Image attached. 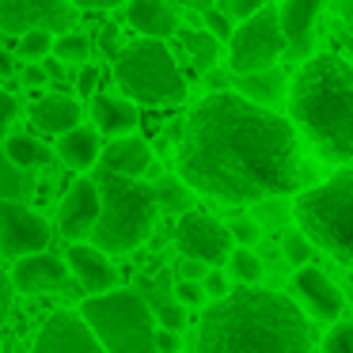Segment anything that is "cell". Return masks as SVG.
Wrapping results in <instances>:
<instances>
[{
  "label": "cell",
  "instance_id": "6da1fadb",
  "mask_svg": "<svg viewBox=\"0 0 353 353\" xmlns=\"http://www.w3.org/2000/svg\"><path fill=\"white\" fill-rule=\"evenodd\" d=\"M175 163L190 190L221 205L296 194L312 179L307 163L300 160L292 118L224 88L190 110Z\"/></svg>",
  "mask_w": 353,
  "mask_h": 353
},
{
  "label": "cell",
  "instance_id": "7a4b0ae2",
  "mask_svg": "<svg viewBox=\"0 0 353 353\" xmlns=\"http://www.w3.org/2000/svg\"><path fill=\"white\" fill-rule=\"evenodd\" d=\"M315 345V330L296 300L259 281H239L198 319V350L224 353V350H285L300 353Z\"/></svg>",
  "mask_w": 353,
  "mask_h": 353
},
{
  "label": "cell",
  "instance_id": "3957f363",
  "mask_svg": "<svg viewBox=\"0 0 353 353\" xmlns=\"http://www.w3.org/2000/svg\"><path fill=\"white\" fill-rule=\"evenodd\" d=\"M289 110L327 163H353V65L345 57H304L289 77Z\"/></svg>",
  "mask_w": 353,
  "mask_h": 353
},
{
  "label": "cell",
  "instance_id": "277c9868",
  "mask_svg": "<svg viewBox=\"0 0 353 353\" xmlns=\"http://www.w3.org/2000/svg\"><path fill=\"white\" fill-rule=\"evenodd\" d=\"M95 186H99V216L92 224V243L107 254L141 247L152 236L156 213H160L152 183H141V175H118L99 168Z\"/></svg>",
  "mask_w": 353,
  "mask_h": 353
},
{
  "label": "cell",
  "instance_id": "5b68a950",
  "mask_svg": "<svg viewBox=\"0 0 353 353\" xmlns=\"http://www.w3.org/2000/svg\"><path fill=\"white\" fill-rule=\"evenodd\" d=\"M296 194L300 198L292 213H296L300 232L312 239V247H323L353 266V171H342Z\"/></svg>",
  "mask_w": 353,
  "mask_h": 353
},
{
  "label": "cell",
  "instance_id": "8992f818",
  "mask_svg": "<svg viewBox=\"0 0 353 353\" xmlns=\"http://www.w3.org/2000/svg\"><path fill=\"white\" fill-rule=\"evenodd\" d=\"M80 315L95 330L107 353H148L156 334V315L148 300L133 289H103L80 304Z\"/></svg>",
  "mask_w": 353,
  "mask_h": 353
},
{
  "label": "cell",
  "instance_id": "52a82bcc",
  "mask_svg": "<svg viewBox=\"0 0 353 353\" xmlns=\"http://www.w3.org/2000/svg\"><path fill=\"white\" fill-rule=\"evenodd\" d=\"M114 80L122 95L133 103H152V107H175L186 99V80L179 72L171 50L163 39H141L133 46L118 50L114 57Z\"/></svg>",
  "mask_w": 353,
  "mask_h": 353
},
{
  "label": "cell",
  "instance_id": "ba28073f",
  "mask_svg": "<svg viewBox=\"0 0 353 353\" xmlns=\"http://www.w3.org/2000/svg\"><path fill=\"white\" fill-rule=\"evenodd\" d=\"M285 57V34H281V16L274 4H262L259 12L243 19V27H232L228 34V61L232 72H251L277 65Z\"/></svg>",
  "mask_w": 353,
  "mask_h": 353
},
{
  "label": "cell",
  "instance_id": "9c48e42d",
  "mask_svg": "<svg viewBox=\"0 0 353 353\" xmlns=\"http://www.w3.org/2000/svg\"><path fill=\"white\" fill-rule=\"evenodd\" d=\"M175 243L183 254L201 259L205 266H224V259H228V251H232V232H228V224L213 221L209 213L186 209V213H179Z\"/></svg>",
  "mask_w": 353,
  "mask_h": 353
},
{
  "label": "cell",
  "instance_id": "30bf717a",
  "mask_svg": "<svg viewBox=\"0 0 353 353\" xmlns=\"http://www.w3.org/2000/svg\"><path fill=\"white\" fill-rule=\"evenodd\" d=\"M50 224L19 198L0 201V259H19L31 251H46Z\"/></svg>",
  "mask_w": 353,
  "mask_h": 353
},
{
  "label": "cell",
  "instance_id": "8fae6325",
  "mask_svg": "<svg viewBox=\"0 0 353 353\" xmlns=\"http://www.w3.org/2000/svg\"><path fill=\"white\" fill-rule=\"evenodd\" d=\"M72 23H77V8L69 0H0V31L8 34H23L31 27L61 34L72 31Z\"/></svg>",
  "mask_w": 353,
  "mask_h": 353
},
{
  "label": "cell",
  "instance_id": "7c38bea8",
  "mask_svg": "<svg viewBox=\"0 0 353 353\" xmlns=\"http://www.w3.org/2000/svg\"><path fill=\"white\" fill-rule=\"evenodd\" d=\"M99 338L80 312H54L34 338V353H99Z\"/></svg>",
  "mask_w": 353,
  "mask_h": 353
},
{
  "label": "cell",
  "instance_id": "4fadbf2b",
  "mask_svg": "<svg viewBox=\"0 0 353 353\" xmlns=\"http://www.w3.org/2000/svg\"><path fill=\"white\" fill-rule=\"evenodd\" d=\"M292 292H296V300L304 304V312L312 315V319H319V323H334L338 315H342V307H345L338 285L330 281L319 266H312V262L296 266V274H292Z\"/></svg>",
  "mask_w": 353,
  "mask_h": 353
},
{
  "label": "cell",
  "instance_id": "5bb4252c",
  "mask_svg": "<svg viewBox=\"0 0 353 353\" xmlns=\"http://www.w3.org/2000/svg\"><path fill=\"white\" fill-rule=\"evenodd\" d=\"M12 285H16V292H39V296L69 289V262H61L57 254H46V251L19 254L16 270H12Z\"/></svg>",
  "mask_w": 353,
  "mask_h": 353
},
{
  "label": "cell",
  "instance_id": "9a60e30c",
  "mask_svg": "<svg viewBox=\"0 0 353 353\" xmlns=\"http://www.w3.org/2000/svg\"><path fill=\"white\" fill-rule=\"evenodd\" d=\"M95 216H99V186H95V179H77L61 201L57 232L65 239H84V236H92Z\"/></svg>",
  "mask_w": 353,
  "mask_h": 353
},
{
  "label": "cell",
  "instance_id": "2e32d148",
  "mask_svg": "<svg viewBox=\"0 0 353 353\" xmlns=\"http://www.w3.org/2000/svg\"><path fill=\"white\" fill-rule=\"evenodd\" d=\"M327 0H285L281 16V34H285V57L304 61L312 57V39H315V16L323 12Z\"/></svg>",
  "mask_w": 353,
  "mask_h": 353
},
{
  "label": "cell",
  "instance_id": "e0dca14e",
  "mask_svg": "<svg viewBox=\"0 0 353 353\" xmlns=\"http://www.w3.org/2000/svg\"><path fill=\"white\" fill-rule=\"evenodd\" d=\"M65 262H69V270L77 274V285L84 292H103V289H114V285H118V270L110 266L107 251H103V247H95V243L72 239Z\"/></svg>",
  "mask_w": 353,
  "mask_h": 353
},
{
  "label": "cell",
  "instance_id": "ac0fdd59",
  "mask_svg": "<svg viewBox=\"0 0 353 353\" xmlns=\"http://www.w3.org/2000/svg\"><path fill=\"white\" fill-rule=\"evenodd\" d=\"M99 168L118 171V175H145L152 168V148H148L145 137L137 133H118V141H110L107 148H99Z\"/></svg>",
  "mask_w": 353,
  "mask_h": 353
},
{
  "label": "cell",
  "instance_id": "d6986e66",
  "mask_svg": "<svg viewBox=\"0 0 353 353\" xmlns=\"http://www.w3.org/2000/svg\"><path fill=\"white\" fill-rule=\"evenodd\" d=\"M92 122L99 133H107V137H118V133H130L137 130L141 114L137 107H133L130 95H92Z\"/></svg>",
  "mask_w": 353,
  "mask_h": 353
},
{
  "label": "cell",
  "instance_id": "ffe728a7",
  "mask_svg": "<svg viewBox=\"0 0 353 353\" xmlns=\"http://www.w3.org/2000/svg\"><path fill=\"white\" fill-rule=\"evenodd\" d=\"M80 118H84V107H80V99H72V95H46V99H39L31 107V122L34 130L42 133H57L61 137L65 130H72V125H80Z\"/></svg>",
  "mask_w": 353,
  "mask_h": 353
},
{
  "label": "cell",
  "instance_id": "44dd1931",
  "mask_svg": "<svg viewBox=\"0 0 353 353\" xmlns=\"http://www.w3.org/2000/svg\"><path fill=\"white\" fill-rule=\"evenodd\" d=\"M125 19L148 39H171L179 31V16L168 0H130L125 4Z\"/></svg>",
  "mask_w": 353,
  "mask_h": 353
},
{
  "label": "cell",
  "instance_id": "7402d4cb",
  "mask_svg": "<svg viewBox=\"0 0 353 353\" xmlns=\"http://www.w3.org/2000/svg\"><path fill=\"white\" fill-rule=\"evenodd\" d=\"M236 92L247 95V99L262 103V107H274L277 99L289 95V72L277 69V65H266V69H251V72H236Z\"/></svg>",
  "mask_w": 353,
  "mask_h": 353
},
{
  "label": "cell",
  "instance_id": "603a6c76",
  "mask_svg": "<svg viewBox=\"0 0 353 353\" xmlns=\"http://www.w3.org/2000/svg\"><path fill=\"white\" fill-rule=\"evenodd\" d=\"M57 152H61V160L69 163L72 171H88L99 160V133H95L92 125H72V130L61 133Z\"/></svg>",
  "mask_w": 353,
  "mask_h": 353
},
{
  "label": "cell",
  "instance_id": "cb8c5ba5",
  "mask_svg": "<svg viewBox=\"0 0 353 353\" xmlns=\"http://www.w3.org/2000/svg\"><path fill=\"white\" fill-rule=\"evenodd\" d=\"M31 190H34L31 168H19V163L12 160L4 148H0V201H8V198H19V201H23Z\"/></svg>",
  "mask_w": 353,
  "mask_h": 353
},
{
  "label": "cell",
  "instance_id": "d4e9b609",
  "mask_svg": "<svg viewBox=\"0 0 353 353\" xmlns=\"http://www.w3.org/2000/svg\"><path fill=\"white\" fill-rule=\"evenodd\" d=\"M4 152L12 156V160L19 163V168H46L50 160H54V152H50L42 141L27 137V133H16V137H4Z\"/></svg>",
  "mask_w": 353,
  "mask_h": 353
},
{
  "label": "cell",
  "instance_id": "484cf974",
  "mask_svg": "<svg viewBox=\"0 0 353 353\" xmlns=\"http://www.w3.org/2000/svg\"><path fill=\"white\" fill-rule=\"evenodd\" d=\"M152 194H156V205L163 209V213H171V216H179V213H186L190 209V186L183 183L179 175H163V179H156L152 183Z\"/></svg>",
  "mask_w": 353,
  "mask_h": 353
},
{
  "label": "cell",
  "instance_id": "4316f807",
  "mask_svg": "<svg viewBox=\"0 0 353 353\" xmlns=\"http://www.w3.org/2000/svg\"><path fill=\"white\" fill-rule=\"evenodd\" d=\"M175 34H179V31H175ZM179 39H183L186 50H190L194 69H198V72H209V69L216 65V50H221L216 42H221V39H216L213 31H183Z\"/></svg>",
  "mask_w": 353,
  "mask_h": 353
},
{
  "label": "cell",
  "instance_id": "83f0119b",
  "mask_svg": "<svg viewBox=\"0 0 353 353\" xmlns=\"http://www.w3.org/2000/svg\"><path fill=\"white\" fill-rule=\"evenodd\" d=\"M224 266H228V274L236 277V281H259V277H262L259 254H254L251 247H243V243H232V251H228V259H224Z\"/></svg>",
  "mask_w": 353,
  "mask_h": 353
},
{
  "label": "cell",
  "instance_id": "f1b7e54d",
  "mask_svg": "<svg viewBox=\"0 0 353 353\" xmlns=\"http://www.w3.org/2000/svg\"><path fill=\"white\" fill-rule=\"evenodd\" d=\"M16 54L23 57V61H42V57L54 50V31H46V27H31V31L16 34Z\"/></svg>",
  "mask_w": 353,
  "mask_h": 353
},
{
  "label": "cell",
  "instance_id": "f546056e",
  "mask_svg": "<svg viewBox=\"0 0 353 353\" xmlns=\"http://www.w3.org/2000/svg\"><path fill=\"white\" fill-rule=\"evenodd\" d=\"M54 54L61 57L65 65H80V61H88V54H92V39L61 31V34H54Z\"/></svg>",
  "mask_w": 353,
  "mask_h": 353
},
{
  "label": "cell",
  "instance_id": "4dcf8cb0",
  "mask_svg": "<svg viewBox=\"0 0 353 353\" xmlns=\"http://www.w3.org/2000/svg\"><path fill=\"white\" fill-rule=\"evenodd\" d=\"M281 251H285V259H289L292 266H304V262H312V239H307L304 232H285Z\"/></svg>",
  "mask_w": 353,
  "mask_h": 353
},
{
  "label": "cell",
  "instance_id": "1f68e13d",
  "mask_svg": "<svg viewBox=\"0 0 353 353\" xmlns=\"http://www.w3.org/2000/svg\"><path fill=\"white\" fill-rule=\"evenodd\" d=\"M323 350L327 353H353V323H338L327 330V338H323Z\"/></svg>",
  "mask_w": 353,
  "mask_h": 353
},
{
  "label": "cell",
  "instance_id": "d6a6232c",
  "mask_svg": "<svg viewBox=\"0 0 353 353\" xmlns=\"http://www.w3.org/2000/svg\"><path fill=\"white\" fill-rule=\"evenodd\" d=\"M228 232H232V243H243V247H254L262 236L259 221H251V216H236V221L228 224Z\"/></svg>",
  "mask_w": 353,
  "mask_h": 353
},
{
  "label": "cell",
  "instance_id": "836d02e7",
  "mask_svg": "<svg viewBox=\"0 0 353 353\" xmlns=\"http://www.w3.org/2000/svg\"><path fill=\"white\" fill-rule=\"evenodd\" d=\"M175 300L183 307H201V304H205V289H201V281H194V277H179Z\"/></svg>",
  "mask_w": 353,
  "mask_h": 353
},
{
  "label": "cell",
  "instance_id": "e575fe53",
  "mask_svg": "<svg viewBox=\"0 0 353 353\" xmlns=\"http://www.w3.org/2000/svg\"><path fill=\"white\" fill-rule=\"evenodd\" d=\"M156 323H160V327H171V330H179L186 323V307L179 304V300H163V304H156Z\"/></svg>",
  "mask_w": 353,
  "mask_h": 353
},
{
  "label": "cell",
  "instance_id": "d590c367",
  "mask_svg": "<svg viewBox=\"0 0 353 353\" xmlns=\"http://www.w3.org/2000/svg\"><path fill=\"white\" fill-rule=\"evenodd\" d=\"M205 31H213L221 42H228V34H232L228 12H216V8H209V12H205Z\"/></svg>",
  "mask_w": 353,
  "mask_h": 353
},
{
  "label": "cell",
  "instance_id": "8d00e7d4",
  "mask_svg": "<svg viewBox=\"0 0 353 353\" xmlns=\"http://www.w3.org/2000/svg\"><path fill=\"white\" fill-rule=\"evenodd\" d=\"M179 345H183V338H179V330H171V327H156V334H152V350L175 353Z\"/></svg>",
  "mask_w": 353,
  "mask_h": 353
},
{
  "label": "cell",
  "instance_id": "74e56055",
  "mask_svg": "<svg viewBox=\"0 0 353 353\" xmlns=\"http://www.w3.org/2000/svg\"><path fill=\"white\" fill-rule=\"evenodd\" d=\"M205 262L201 259H190V254H183V259L175 262V277H194V281H201V277H205Z\"/></svg>",
  "mask_w": 353,
  "mask_h": 353
},
{
  "label": "cell",
  "instance_id": "f35d334b",
  "mask_svg": "<svg viewBox=\"0 0 353 353\" xmlns=\"http://www.w3.org/2000/svg\"><path fill=\"white\" fill-rule=\"evenodd\" d=\"M201 289H205V296H224V292H228V277L209 266L205 277H201Z\"/></svg>",
  "mask_w": 353,
  "mask_h": 353
},
{
  "label": "cell",
  "instance_id": "ab89813d",
  "mask_svg": "<svg viewBox=\"0 0 353 353\" xmlns=\"http://www.w3.org/2000/svg\"><path fill=\"white\" fill-rule=\"evenodd\" d=\"M12 296H16L12 274H4V270H0V327H4V319H8V312H12Z\"/></svg>",
  "mask_w": 353,
  "mask_h": 353
},
{
  "label": "cell",
  "instance_id": "60d3db41",
  "mask_svg": "<svg viewBox=\"0 0 353 353\" xmlns=\"http://www.w3.org/2000/svg\"><path fill=\"white\" fill-rule=\"evenodd\" d=\"M16 114H19L16 99H12L8 92H0V141H4V133H8V125L16 122Z\"/></svg>",
  "mask_w": 353,
  "mask_h": 353
},
{
  "label": "cell",
  "instance_id": "b9f144b4",
  "mask_svg": "<svg viewBox=\"0 0 353 353\" xmlns=\"http://www.w3.org/2000/svg\"><path fill=\"white\" fill-rule=\"evenodd\" d=\"M266 0H224V12H228L232 19H247L251 12H259Z\"/></svg>",
  "mask_w": 353,
  "mask_h": 353
},
{
  "label": "cell",
  "instance_id": "7bdbcfd3",
  "mask_svg": "<svg viewBox=\"0 0 353 353\" xmlns=\"http://www.w3.org/2000/svg\"><path fill=\"white\" fill-rule=\"evenodd\" d=\"M72 8H84V12H110V8H118L122 0H69Z\"/></svg>",
  "mask_w": 353,
  "mask_h": 353
},
{
  "label": "cell",
  "instance_id": "ee69618b",
  "mask_svg": "<svg viewBox=\"0 0 353 353\" xmlns=\"http://www.w3.org/2000/svg\"><path fill=\"white\" fill-rule=\"evenodd\" d=\"M99 46H103V54H110V57H118V27H107V31H103V39H99Z\"/></svg>",
  "mask_w": 353,
  "mask_h": 353
},
{
  "label": "cell",
  "instance_id": "f6af8a7d",
  "mask_svg": "<svg viewBox=\"0 0 353 353\" xmlns=\"http://www.w3.org/2000/svg\"><path fill=\"white\" fill-rule=\"evenodd\" d=\"M27 84H50V77H46V69H42V61H27Z\"/></svg>",
  "mask_w": 353,
  "mask_h": 353
},
{
  "label": "cell",
  "instance_id": "bcb514c9",
  "mask_svg": "<svg viewBox=\"0 0 353 353\" xmlns=\"http://www.w3.org/2000/svg\"><path fill=\"white\" fill-rule=\"evenodd\" d=\"M77 84H80V92H84V95H92V88L99 84V69H95V65H92V69H84L77 77Z\"/></svg>",
  "mask_w": 353,
  "mask_h": 353
}]
</instances>
